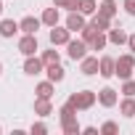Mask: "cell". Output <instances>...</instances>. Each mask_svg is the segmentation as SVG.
Instances as JSON below:
<instances>
[{
  "label": "cell",
  "mask_w": 135,
  "mask_h": 135,
  "mask_svg": "<svg viewBox=\"0 0 135 135\" xmlns=\"http://www.w3.org/2000/svg\"><path fill=\"white\" fill-rule=\"evenodd\" d=\"M0 132H3V127H0Z\"/></svg>",
  "instance_id": "36"
},
{
  "label": "cell",
  "mask_w": 135,
  "mask_h": 135,
  "mask_svg": "<svg viewBox=\"0 0 135 135\" xmlns=\"http://www.w3.org/2000/svg\"><path fill=\"white\" fill-rule=\"evenodd\" d=\"M117 130H119L117 122H103V124H101V132H103V135H117Z\"/></svg>",
  "instance_id": "26"
},
{
  "label": "cell",
  "mask_w": 135,
  "mask_h": 135,
  "mask_svg": "<svg viewBox=\"0 0 135 135\" xmlns=\"http://www.w3.org/2000/svg\"><path fill=\"white\" fill-rule=\"evenodd\" d=\"M95 32H101V29H98L93 21H90V24H85V27H82V40H85V42H90V40L95 37Z\"/></svg>",
  "instance_id": "24"
},
{
  "label": "cell",
  "mask_w": 135,
  "mask_h": 135,
  "mask_svg": "<svg viewBox=\"0 0 135 135\" xmlns=\"http://www.w3.org/2000/svg\"><path fill=\"white\" fill-rule=\"evenodd\" d=\"M0 74H3V61H0Z\"/></svg>",
  "instance_id": "35"
},
{
  "label": "cell",
  "mask_w": 135,
  "mask_h": 135,
  "mask_svg": "<svg viewBox=\"0 0 135 135\" xmlns=\"http://www.w3.org/2000/svg\"><path fill=\"white\" fill-rule=\"evenodd\" d=\"M127 37H130V35H124L122 29H109V42H111V45H124Z\"/></svg>",
  "instance_id": "21"
},
{
  "label": "cell",
  "mask_w": 135,
  "mask_h": 135,
  "mask_svg": "<svg viewBox=\"0 0 135 135\" xmlns=\"http://www.w3.org/2000/svg\"><path fill=\"white\" fill-rule=\"evenodd\" d=\"M42 66H45V61H42V58H37V56H27V61H24V72L35 77V74H40V72H42Z\"/></svg>",
  "instance_id": "11"
},
{
  "label": "cell",
  "mask_w": 135,
  "mask_h": 135,
  "mask_svg": "<svg viewBox=\"0 0 135 135\" xmlns=\"http://www.w3.org/2000/svg\"><path fill=\"white\" fill-rule=\"evenodd\" d=\"M35 93H37V98H50V95H53V82H50V80H48V82H40Z\"/></svg>",
  "instance_id": "22"
},
{
  "label": "cell",
  "mask_w": 135,
  "mask_h": 135,
  "mask_svg": "<svg viewBox=\"0 0 135 135\" xmlns=\"http://www.w3.org/2000/svg\"><path fill=\"white\" fill-rule=\"evenodd\" d=\"M40 50V45H37V35H24L21 40H19V53H24V56H35Z\"/></svg>",
  "instance_id": "4"
},
{
  "label": "cell",
  "mask_w": 135,
  "mask_h": 135,
  "mask_svg": "<svg viewBox=\"0 0 135 135\" xmlns=\"http://www.w3.org/2000/svg\"><path fill=\"white\" fill-rule=\"evenodd\" d=\"M119 111H122L124 117H135V98H132V95H124V101L119 103Z\"/></svg>",
  "instance_id": "19"
},
{
  "label": "cell",
  "mask_w": 135,
  "mask_h": 135,
  "mask_svg": "<svg viewBox=\"0 0 135 135\" xmlns=\"http://www.w3.org/2000/svg\"><path fill=\"white\" fill-rule=\"evenodd\" d=\"M66 74H64V66L61 64H48V80L50 82H61Z\"/></svg>",
  "instance_id": "16"
},
{
  "label": "cell",
  "mask_w": 135,
  "mask_h": 135,
  "mask_svg": "<svg viewBox=\"0 0 135 135\" xmlns=\"http://www.w3.org/2000/svg\"><path fill=\"white\" fill-rule=\"evenodd\" d=\"M40 19H42V24H45V27H56V24H58V19H61V13H58V8L53 6V8H45Z\"/></svg>",
  "instance_id": "15"
},
{
  "label": "cell",
  "mask_w": 135,
  "mask_h": 135,
  "mask_svg": "<svg viewBox=\"0 0 135 135\" xmlns=\"http://www.w3.org/2000/svg\"><path fill=\"white\" fill-rule=\"evenodd\" d=\"M66 3H69V0H53V6H56V8H66Z\"/></svg>",
  "instance_id": "32"
},
{
  "label": "cell",
  "mask_w": 135,
  "mask_h": 135,
  "mask_svg": "<svg viewBox=\"0 0 135 135\" xmlns=\"http://www.w3.org/2000/svg\"><path fill=\"white\" fill-rule=\"evenodd\" d=\"M98 101V95L93 93V90H80V93H74V95H69V103L72 106H77L80 111H88V109H93V103Z\"/></svg>",
  "instance_id": "1"
},
{
  "label": "cell",
  "mask_w": 135,
  "mask_h": 135,
  "mask_svg": "<svg viewBox=\"0 0 135 135\" xmlns=\"http://www.w3.org/2000/svg\"><path fill=\"white\" fill-rule=\"evenodd\" d=\"M122 6H124V11H127L130 16H135V0H124Z\"/></svg>",
  "instance_id": "29"
},
{
  "label": "cell",
  "mask_w": 135,
  "mask_h": 135,
  "mask_svg": "<svg viewBox=\"0 0 135 135\" xmlns=\"http://www.w3.org/2000/svg\"><path fill=\"white\" fill-rule=\"evenodd\" d=\"M127 45H130V50L135 53V35H130V37H127Z\"/></svg>",
  "instance_id": "31"
},
{
  "label": "cell",
  "mask_w": 135,
  "mask_h": 135,
  "mask_svg": "<svg viewBox=\"0 0 135 135\" xmlns=\"http://www.w3.org/2000/svg\"><path fill=\"white\" fill-rule=\"evenodd\" d=\"M93 24H95L101 32H109V29H111V19L103 16V13H93Z\"/></svg>",
  "instance_id": "20"
},
{
  "label": "cell",
  "mask_w": 135,
  "mask_h": 135,
  "mask_svg": "<svg viewBox=\"0 0 135 135\" xmlns=\"http://www.w3.org/2000/svg\"><path fill=\"white\" fill-rule=\"evenodd\" d=\"M95 11H98L95 0H80V13H85V16H93Z\"/></svg>",
  "instance_id": "23"
},
{
  "label": "cell",
  "mask_w": 135,
  "mask_h": 135,
  "mask_svg": "<svg viewBox=\"0 0 135 135\" xmlns=\"http://www.w3.org/2000/svg\"><path fill=\"white\" fill-rule=\"evenodd\" d=\"M98 103H101V106H106V109L117 106V103H119L117 90H114V88H103V90H98Z\"/></svg>",
  "instance_id": "7"
},
{
  "label": "cell",
  "mask_w": 135,
  "mask_h": 135,
  "mask_svg": "<svg viewBox=\"0 0 135 135\" xmlns=\"http://www.w3.org/2000/svg\"><path fill=\"white\" fill-rule=\"evenodd\" d=\"M40 24H42V19H35V16H24V19L19 21V29H21L24 35H37Z\"/></svg>",
  "instance_id": "10"
},
{
  "label": "cell",
  "mask_w": 135,
  "mask_h": 135,
  "mask_svg": "<svg viewBox=\"0 0 135 135\" xmlns=\"http://www.w3.org/2000/svg\"><path fill=\"white\" fill-rule=\"evenodd\" d=\"M69 40H72V29H61L58 24L50 27V42H53L56 48H58V45H66Z\"/></svg>",
  "instance_id": "6"
},
{
  "label": "cell",
  "mask_w": 135,
  "mask_h": 135,
  "mask_svg": "<svg viewBox=\"0 0 135 135\" xmlns=\"http://www.w3.org/2000/svg\"><path fill=\"white\" fill-rule=\"evenodd\" d=\"M66 53H69L72 61H82L88 56V42L85 40H69L66 42Z\"/></svg>",
  "instance_id": "3"
},
{
  "label": "cell",
  "mask_w": 135,
  "mask_h": 135,
  "mask_svg": "<svg viewBox=\"0 0 135 135\" xmlns=\"http://www.w3.org/2000/svg\"><path fill=\"white\" fill-rule=\"evenodd\" d=\"M16 32H21L19 21H13V19H3L0 21V37H13Z\"/></svg>",
  "instance_id": "13"
},
{
  "label": "cell",
  "mask_w": 135,
  "mask_h": 135,
  "mask_svg": "<svg viewBox=\"0 0 135 135\" xmlns=\"http://www.w3.org/2000/svg\"><path fill=\"white\" fill-rule=\"evenodd\" d=\"M135 72V53H124L117 58V77L119 80H130Z\"/></svg>",
  "instance_id": "2"
},
{
  "label": "cell",
  "mask_w": 135,
  "mask_h": 135,
  "mask_svg": "<svg viewBox=\"0 0 135 135\" xmlns=\"http://www.w3.org/2000/svg\"><path fill=\"white\" fill-rule=\"evenodd\" d=\"M117 3H114V0H103V3L98 6V13H103V16H109V19H114L117 16Z\"/></svg>",
  "instance_id": "18"
},
{
  "label": "cell",
  "mask_w": 135,
  "mask_h": 135,
  "mask_svg": "<svg viewBox=\"0 0 135 135\" xmlns=\"http://www.w3.org/2000/svg\"><path fill=\"white\" fill-rule=\"evenodd\" d=\"M82 132H85V135H95V132H98V127H85Z\"/></svg>",
  "instance_id": "33"
},
{
  "label": "cell",
  "mask_w": 135,
  "mask_h": 135,
  "mask_svg": "<svg viewBox=\"0 0 135 135\" xmlns=\"http://www.w3.org/2000/svg\"><path fill=\"white\" fill-rule=\"evenodd\" d=\"M122 93H124V95H135V80H124Z\"/></svg>",
  "instance_id": "28"
},
{
  "label": "cell",
  "mask_w": 135,
  "mask_h": 135,
  "mask_svg": "<svg viewBox=\"0 0 135 135\" xmlns=\"http://www.w3.org/2000/svg\"><path fill=\"white\" fill-rule=\"evenodd\" d=\"M106 42H109V35H103V32H95V37L88 42V48H90V50H103V48H106Z\"/></svg>",
  "instance_id": "17"
},
{
  "label": "cell",
  "mask_w": 135,
  "mask_h": 135,
  "mask_svg": "<svg viewBox=\"0 0 135 135\" xmlns=\"http://www.w3.org/2000/svg\"><path fill=\"white\" fill-rule=\"evenodd\" d=\"M35 114H37V117H50V114H53L50 98H37V101H35Z\"/></svg>",
  "instance_id": "14"
},
{
  "label": "cell",
  "mask_w": 135,
  "mask_h": 135,
  "mask_svg": "<svg viewBox=\"0 0 135 135\" xmlns=\"http://www.w3.org/2000/svg\"><path fill=\"white\" fill-rule=\"evenodd\" d=\"M98 69H101V58L85 56V58L80 61V72H82L85 77H93V74H98Z\"/></svg>",
  "instance_id": "5"
},
{
  "label": "cell",
  "mask_w": 135,
  "mask_h": 135,
  "mask_svg": "<svg viewBox=\"0 0 135 135\" xmlns=\"http://www.w3.org/2000/svg\"><path fill=\"white\" fill-rule=\"evenodd\" d=\"M0 13H3V0H0Z\"/></svg>",
  "instance_id": "34"
},
{
  "label": "cell",
  "mask_w": 135,
  "mask_h": 135,
  "mask_svg": "<svg viewBox=\"0 0 135 135\" xmlns=\"http://www.w3.org/2000/svg\"><path fill=\"white\" fill-rule=\"evenodd\" d=\"M66 8H69V11H80V0H69Z\"/></svg>",
  "instance_id": "30"
},
{
  "label": "cell",
  "mask_w": 135,
  "mask_h": 135,
  "mask_svg": "<svg viewBox=\"0 0 135 135\" xmlns=\"http://www.w3.org/2000/svg\"><path fill=\"white\" fill-rule=\"evenodd\" d=\"M29 132H32V135H45V132H48V127H45L42 122H35V124L29 127Z\"/></svg>",
  "instance_id": "27"
},
{
  "label": "cell",
  "mask_w": 135,
  "mask_h": 135,
  "mask_svg": "<svg viewBox=\"0 0 135 135\" xmlns=\"http://www.w3.org/2000/svg\"><path fill=\"white\" fill-rule=\"evenodd\" d=\"M85 24H88V21H85V13H80V11H69V16H66V29L82 32Z\"/></svg>",
  "instance_id": "8"
},
{
  "label": "cell",
  "mask_w": 135,
  "mask_h": 135,
  "mask_svg": "<svg viewBox=\"0 0 135 135\" xmlns=\"http://www.w3.org/2000/svg\"><path fill=\"white\" fill-rule=\"evenodd\" d=\"M58 58H61V56H58L56 45H53V50H45V53H42V61H45V66H48V64H58Z\"/></svg>",
  "instance_id": "25"
},
{
  "label": "cell",
  "mask_w": 135,
  "mask_h": 135,
  "mask_svg": "<svg viewBox=\"0 0 135 135\" xmlns=\"http://www.w3.org/2000/svg\"><path fill=\"white\" fill-rule=\"evenodd\" d=\"M98 74L101 77H114L117 74V58H111V56H101V69H98Z\"/></svg>",
  "instance_id": "9"
},
{
  "label": "cell",
  "mask_w": 135,
  "mask_h": 135,
  "mask_svg": "<svg viewBox=\"0 0 135 135\" xmlns=\"http://www.w3.org/2000/svg\"><path fill=\"white\" fill-rule=\"evenodd\" d=\"M61 130H64L66 135H80V132H82L77 117H66V119H61Z\"/></svg>",
  "instance_id": "12"
}]
</instances>
